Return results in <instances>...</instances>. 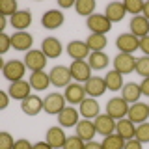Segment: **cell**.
Instances as JSON below:
<instances>
[{
    "instance_id": "cell-1",
    "label": "cell",
    "mask_w": 149,
    "mask_h": 149,
    "mask_svg": "<svg viewBox=\"0 0 149 149\" xmlns=\"http://www.w3.org/2000/svg\"><path fill=\"white\" fill-rule=\"evenodd\" d=\"M26 65L24 62H21V60H9V62H4L2 63V74L6 80L11 82H17V80H22L26 74Z\"/></svg>"
},
{
    "instance_id": "cell-2",
    "label": "cell",
    "mask_w": 149,
    "mask_h": 149,
    "mask_svg": "<svg viewBox=\"0 0 149 149\" xmlns=\"http://www.w3.org/2000/svg\"><path fill=\"white\" fill-rule=\"evenodd\" d=\"M22 62H24L26 69L30 73H36V71H45V65H47V62H49V58L43 54L41 49H32V50H28V52L24 54Z\"/></svg>"
},
{
    "instance_id": "cell-3",
    "label": "cell",
    "mask_w": 149,
    "mask_h": 149,
    "mask_svg": "<svg viewBox=\"0 0 149 149\" xmlns=\"http://www.w3.org/2000/svg\"><path fill=\"white\" fill-rule=\"evenodd\" d=\"M65 106H67V101H65L63 93L52 91L43 99V110H45V114H49V116H58Z\"/></svg>"
},
{
    "instance_id": "cell-4",
    "label": "cell",
    "mask_w": 149,
    "mask_h": 149,
    "mask_svg": "<svg viewBox=\"0 0 149 149\" xmlns=\"http://www.w3.org/2000/svg\"><path fill=\"white\" fill-rule=\"evenodd\" d=\"M49 77H50V84L54 88H67L73 80L71 69L67 65H54L49 71Z\"/></svg>"
},
{
    "instance_id": "cell-5",
    "label": "cell",
    "mask_w": 149,
    "mask_h": 149,
    "mask_svg": "<svg viewBox=\"0 0 149 149\" xmlns=\"http://www.w3.org/2000/svg\"><path fill=\"white\" fill-rule=\"evenodd\" d=\"M86 26L88 30H91V34H101V36H106L112 30V22L106 19L104 13H93L91 17H88Z\"/></svg>"
},
{
    "instance_id": "cell-6",
    "label": "cell",
    "mask_w": 149,
    "mask_h": 149,
    "mask_svg": "<svg viewBox=\"0 0 149 149\" xmlns=\"http://www.w3.org/2000/svg\"><path fill=\"white\" fill-rule=\"evenodd\" d=\"M129 108H130V104L123 97H112V99L106 102V114H108L110 118H114L116 121L127 118Z\"/></svg>"
},
{
    "instance_id": "cell-7",
    "label": "cell",
    "mask_w": 149,
    "mask_h": 149,
    "mask_svg": "<svg viewBox=\"0 0 149 149\" xmlns=\"http://www.w3.org/2000/svg\"><path fill=\"white\" fill-rule=\"evenodd\" d=\"M63 95H65V101H67V104H80V102L88 97L86 93V88H84V84L80 82H71L67 88L63 90Z\"/></svg>"
},
{
    "instance_id": "cell-8",
    "label": "cell",
    "mask_w": 149,
    "mask_h": 149,
    "mask_svg": "<svg viewBox=\"0 0 149 149\" xmlns=\"http://www.w3.org/2000/svg\"><path fill=\"white\" fill-rule=\"evenodd\" d=\"M136 60L134 54H125V52H119L118 56L114 58V69L121 74H129V73H134L136 71Z\"/></svg>"
},
{
    "instance_id": "cell-9",
    "label": "cell",
    "mask_w": 149,
    "mask_h": 149,
    "mask_svg": "<svg viewBox=\"0 0 149 149\" xmlns=\"http://www.w3.org/2000/svg\"><path fill=\"white\" fill-rule=\"evenodd\" d=\"M116 47H118L119 52L134 54L140 49V39L136 36H132L130 32H127V34H119L118 39H116Z\"/></svg>"
},
{
    "instance_id": "cell-10",
    "label": "cell",
    "mask_w": 149,
    "mask_h": 149,
    "mask_svg": "<svg viewBox=\"0 0 149 149\" xmlns=\"http://www.w3.org/2000/svg\"><path fill=\"white\" fill-rule=\"evenodd\" d=\"M69 69H71V74H73L74 82L86 84L91 78V71H93V69L90 67L88 60H78V62H73L71 65H69Z\"/></svg>"
},
{
    "instance_id": "cell-11",
    "label": "cell",
    "mask_w": 149,
    "mask_h": 149,
    "mask_svg": "<svg viewBox=\"0 0 149 149\" xmlns=\"http://www.w3.org/2000/svg\"><path fill=\"white\" fill-rule=\"evenodd\" d=\"M93 123H95V129H97V134H101L102 138L104 136H110V134H116V121L114 118H110L108 114H99L95 119H93Z\"/></svg>"
},
{
    "instance_id": "cell-12",
    "label": "cell",
    "mask_w": 149,
    "mask_h": 149,
    "mask_svg": "<svg viewBox=\"0 0 149 149\" xmlns=\"http://www.w3.org/2000/svg\"><path fill=\"white\" fill-rule=\"evenodd\" d=\"M58 121H60V127L69 129V127H77L78 121H80V112H78L74 106L67 104L65 108L58 114Z\"/></svg>"
},
{
    "instance_id": "cell-13",
    "label": "cell",
    "mask_w": 149,
    "mask_h": 149,
    "mask_svg": "<svg viewBox=\"0 0 149 149\" xmlns=\"http://www.w3.org/2000/svg\"><path fill=\"white\" fill-rule=\"evenodd\" d=\"M65 21V15L62 9H49V11L43 13V17H41V24L43 28L47 30H56V28H60L63 24Z\"/></svg>"
},
{
    "instance_id": "cell-14",
    "label": "cell",
    "mask_w": 149,
    "mask_h": 149,
    "mask_svg": "<svg viewBox=\"0 0 149 149\" xmlns=\"http://www.w3.org/2000/svg\"><path fill=\"white\" fill-rule=\"evenodd\" d=\"M32 86H30V82L28 80H17V82H11L9 84V88H8V93H9V97L11 99H15V101H24L26 97H30L32 95Z\"/></svg>"
},
{
    "instance_id": "cell-15",
    "label": "cell",
    "mask_w": 149,
    "mask_h": 149,
    "mask_svg": "<svg viewBox=\"0 0 149 149\" xmlns=\"http://www.w3.org/2000/svg\"><path fill=\"white\" fill-rule=\"evenodd\" d=\"M41 50H43V54L47 56L49 60H54V58H60L63 52V47H62V41L58 39V37H45L43 43H41Z\"/></svg>"
},
{
    "instance_id": "cell-16",
    "label": "cell",
    "mask_w": 149,
    "mask_h": 149,
    "mask_svg": "<svg viewBox=\"0 0 149 149\" xmlns=\"http://www.w3.org/2000/svg\"><path fill=\"white\" fill-rule=\"evenodd\" d=\"M67 54L73 62H78V60H86L88 56L91 54V50L88 49L86 41H80V39H73L71 43L67 45Z\"/></svg>"
},
{
    "instance_id": "cell-17",
    "label": "cell",
    "mask_w": 149,
    "mask_h": 149,
    "mask_svg": "<svg viewBox=\"0 0 149 149\" xmlns=\"http://www.w3.org/2000/svg\"><path fill=\"white\" fill-rule=\"evenodd\" d=\"M127 118L132 121L134 125L146 123L149 119V104H146V102H134V104H130Z\"/></svg>"
},
{
    "instance_id": "cell-18",
    "label": "cell",
    "mask_w": 149,
    "mask_h": 149,
    "mask_svg": "<svg viewBox=\"0 0 149 149\" xmlns=\"http://www.w3.org/2000/svg\"><path fill=\"white\" fill-rule=\"evenodd\" d=\"M78 112L84 119H95L101 114V104L93 97H86L80 104H78Z\"/></svg>"
},
{
    "instance_id": "cell-19",
    "label": "cell",
    "mask_w": 149,
    "mask_h": 149,
    "mask_svg": "<svg viewBox=\"0 0 149 149\" xmlns=\"http://www.w3.org/2000/svg\"><path fill=\"white\" fill-rule=\"evenodd\" d=\"M21 110H22V114L34 118V116H37L43 110V99H41L39 95H34V93H32L30 97H26L24 101H21Z\"/></svg>"
},
{
    "instance_id": "cell-20",
    "label": "cell",
    "mask_w": 149,
    "mask_h": 149,
    "mask_svg": "<svg viewBox=\"0 0 149 149\" xmlns=\"http://www.w3.org/2000/svg\"><path fill=\"white\" fill-rule=\"evenodd\" d=\"M67 136H65L63 132V127H60V125H56V127H50L47 130V136H45V142L49 143L52 149H62Z\"/></svg>"
},
{
    "instance_id": "cell-21",
    "label": "cell",
    "mask_w": 149,
    "mask_h": 149,
    "mask_svg": "<svg viewBox=\"0 0 149 149\" xmlns=\"http://www.w3.org/2000/svg\"><path fill=\"white\" fill-rule=\"evenodd\" d=\"M9 24L17 32H26V28L32 24V11H28V9H19L13 17H9Z\"/></svg>"
},
{
    "instance_id": "cell-22",
    "label": "cell",
    "mask_w": 149,
    "mask_h": 149,
    "mask_svg": "<svg viewBox=\"0 0 149 149\" xmlns=\"http://www.w3.org/2000/svg\"><path fill=\"white\" fill-rule=\"evenodd\" d=\"M74 132H77V136L82 138L84 142H91V140L97 136V129H95L93 119H80L78 125L74 127Z\"/></svg>"
},
{
    "instance_id": "cell-23",
    "label": "cell",
    "mask_w": 149,
    "mask_h": 149,
    "mask_svg": "<svg viewBox=\"0 0 149 149\" xmlns=\"http://www.w3.org/2000/svg\"><path fill=\"white\" fill-rule=\"evenodd\" d=\"M32 45H34V37L28 32H15L11 36V47L15 50H21V52H28L32 50Z\"/></svg>"
},
{
    "instance_id": "cell-24",
    "label": "cell",
    "mask_w": 149,
    "mask_h": 149,
    "mask_svg": "<svg viewBox=\"0 0 149 149\" xmlns=\"http://www.w3.org/2000/svg\"><path fill=\"white\" fill-rule=\"evenodd\" d=\"M129 30L132 36H136L138 39L149 36V21L143 15H138V17H132L129 22Z\"/></svg>"
},
{
    "instance_id": "cell-25",
    "label": "cell",
    "mask_w": 149,
    "mask_h": 149,
    "mask_svg": "<svg viewBox=\"0 0 149 149\" xmlns=\"http://www.w3.org/2000/svg\"><path fill=\"white\" fill-rule=\"evenodd\" d=\"M104 15L112 24H114V22L123 21L125 15H127V9H125L123 2H110L108 6H106V9H104Z\"/></svg>"
},
{
    "instance_id": "cell-26",
    "label": "cell",
    "mask_w": 149,
    "mask_h": 149,
    "mask_svg": "<svg viewBox=\"0 0 149 149\" xmlns=\"http://www.w3.org/2000/svg\"><path fill=\"white\" fill-rule=\"evenodd\" d=\"M84 88H86V93H88L90 97H93V99L104 95V91H106L104 78H101V77H91L90 80L84 84Z\"/></svg>"
},
{
    "instance_id": "cell-27",
    "label": "cell",
    "mask_w": 149,
    "mask_h": 149,
    "mask_svg": "<svg viewBox=\"0 0 149 149\" xmlns=\"http://www.w3.org/2000/svg\"><path fill=\"white\" fill-rule=\"evenodd\" d=\"M142 88L136 82H127L121 90V97L129 102V104H134V102H140V97H142Z\"/></svg>"
},
{
    "instance_id": "cell-28",
    "label": "cell",
    "mask_w": 149,
    "mask_h": 149,
    "mask_svg": "<svg viewBox=\"0 0 149 149\" xmlns=\"http://www.w3.org/2000/svg\"><path fill=\"white\" fill-rule=\"evenodd\" d=\"M30 86H32V90H36V91H45L49 86H52L50 84V77H49V73H45V71H36V73H30Z\"/></svg>"
},
{
    "instance_id": "cell-29",
    "label": "cell",
    "mask_w": 149,
    "mask_h": 149,
    "mask_svg": "<svg viewBox=\"0 0 149 149\" xmlns=\"http://www.w3.org/2000/svg\"><path fill=\"white\" fill-rule=\"evenodd\" d=\"M116 134H119L125 142H127V140H132L136 136V125H134L129 118L119 119L118 123H116Z\"/></svg>"
},
{
    "instance_id": "cell-30",
    "label": "cell",
    "mask_w": 149,
    "mask_h": 149,
    "mask_svg": "<svg viewBox=\"0 0 149 149\" xmlns=\"http://www.w3.org/2000/svg\"><path fill=\"white\" fill-rule=\"evenodd\" d=\"M104 84H106V90L108 91H119L123 90L125 82H123V74L118 73L116 69H112L104 74Z\"/></svg>"
},
{
    "instance_id": "cell-31",
    "label": "cell",
    "mask_w": 149,
    "mask_h": 149,
    "mask_svg": "<svg viewBox=\"0 0 149 149\" xmlns=\"http://www.w3.org/2000/svg\"><path fill=\"white\" fill-rule=\"evenodd\" d=\"M88 63L93 71H102V69L108 67L110 63V58L106 56V52H91L88 56Z\"/></svg>"
},
{
    "instance_id": "cell-32",
    "label": "cell",
    "mask_w": 149,
    "mask_h": 149,
    "mask_svg": "<svg viewBox=\"0 0 149 149\" xmlns=\"http://www.w3.org/2000/svg\"><path fill=\"white\" fill-rule=\"evenodd\" d=\"M86 45L91 52H104V47L108 45V39H106V36H101V34H90L86 39Z\"/></svg>"
},
{
    "instance_id": "cell-33",
    "label": "cell",
    "mask_w": 149,
    "mask_h": 149,
    "mask_svg": "<svg viewBox=\"0 0 149 149\" xmlns=\"http://www.w3.org/2000/svg\"><path fill=\"white\" fill-rule=\"evenodd\" d=\"M95 0H77V4H74V9H77L78 15L82 17H91L93 13H95Z\"/></svg>"
},
{
    "instance_id": "cell-34",
    "label": "cell",
    "mask_w": 149,
    "mask_h": 149,
    "mask_svg": "<svg viewBox=\"0 0 149 149\" xmlns=\"http://www.w3.org/2000/svg\"><path fill=\"white\" fill-rule=\"evenodd\" d=\"M102 149H123L125 147V140L119 136V134H110V136H104L101 142Z\"/></svg>"
},
{
    "instance_id": "cell-35",
    "label": "cell",
    "mask_w": 149,
    "mask_h": 149,
    "mask_svg": "<svg viewBox=\"0 0 149 149\" xmlns=\"http://www.w3.org/2000/svg\"><path fill=\"white\" fill-rule=\"evenodd\" d=\"M123 6H125V9H127V15L138 17V15H142V13H143L146 2H142V0H125Z\"/></svg>"
},
{
    "instance_id": "cell-36",
    "label": "cell",
    "mask_w": 149,
    "mask_h": 149,
    "mask_svg": "<svg viewBox=\"0 0 149 149\" xmlns=\"http://www.w3.org/2000/svg\"><path fill=\"white\" fill-rule=\"evenodd\" d=\"M19 11V6L15 0H2L0 2V15L4 17H13Z\"/></svg>"
},
{
    "instance_id": "cell-37",
    "label": "cell",
    "mask_w": 149,
    "mask_h": 149,
    "mask_svg": "<svg viewBox=\"0 0 149 149\" xmlns=\"http://www.w3.org/2000/svg\"><path fill=\"white\" fill-rule=\"evenodd\" d=\"M136 73L142 78L149 77V56H140L136 60Z\"/></svg>"
},
{
    "instance_id": "cell-38",
    "label": "cell",
    "mask_w": 149,
    "mask_h": 149,
    "mask_svg": "<svg viewBox=\"0 0 149 149\" xmlns=\"http://www.w3.org/2000/svg\"><path fill=\"white\" fill-rule=\"evenodd\" d=\"M134 138L142 143H149V121L136 125V136Z\"/></svg>"
},
{
    "instance_id": "cell-39",
    "label": "cell",
    "mask_w": 149,
    "mask_h": 149,
    "mask_svg": "<svg viewBox=\"0 0 149 149\" xmlns=\"http://www.w3.org/2000/svg\"><path fill=\"white\" fill-rule=\"evenodd\" d=\"M84 147H86V142L74 134V136H67V140H65L62 149H84Z\"/></svg>"
},
{
    "instance_id": "cell-40",
    "label": "cell",
    "mask_w": 149,
    "mask_h": 149,
    "mask_svg": "<svg viewBox=\"0 0 149 149\" xmlns=\"http://www.w3.org/2000/svg\"><path fill=\"white\" fill-rule=\"evenodd\" d=\"M11 47V36H8L6 32H0V54H6Z\"/></svg>"
},
{
    "instance_id": "cell-41",
    "label": "cell",
    "mask_w": 149,
    "mask_h": 149,
    "mask_svg": "<svg viewBox=\"0 0 149 149\" xmlns=\"http://www.w3.org/2000/svg\"><path fill=\"white\" fill-rule=\"evenodd\" d=\"M15 140L11 138L9 132H0V149H13Z\"/></svg>"
},
{
    "instance_id": "cell-42",
    "label": "cell",
    "mask_w": 149,
    "mask_h": 149,
    "mask_svg": "<svg viewBox=\"0 0 149 149\" xmlns=\"http://www.w3.org/2000/svg\"><path fill=\"white\" fill-rule=\"evenodd\" d=\"M13 149H34V143H30L26 138H21V140H15Z\"/></svg>"
},
{
    "instance_id": "cell-43",
    "label": "cell",
    "mask_w": 149,
    "mask_h": 149,
    "mask_svg": "<svg viewBox=\"0 0 149 149\" xmlns=\"http://www.w3.org/2000/svg\"><path fill=\"white\" fill-rule=\"evenodd\" d=\"M123 149H143V143L138 142L136 138H132V140H127V142H125Z\"/></svg>"
},
{
    "instance_id": "cell-44",
    "label": "cell",
    "mask_w": 149,
    "mask_h": 149,
    "mask_svg": "<svg viewBox=\"0 0 149 149\" xmlns=\"http://www.w3.org/2000/svg\"><path fill=\"white\" fill-rule=\"evenodd\" d=\"M140 50L143 52V56H149V36L140 39Z\"/></svg>"
},
{
    "instance_id": "cell-45",
    "label": "cell",
    "mask_w": 149,
    "mask_h": 149,
    "mask_svg": "<svg viewBox=\"0 0 149 149\" xmlns=\"http://www.w3.org/2000/svg\"><path fill=\"white\" fill-rule=\"evenodd\" d=\"M0 99H2V101H0V108H8V104H9V99H11V97H9V93H8V90H4L2 93H0Z\"/></svg>"
},
{
    "instance_id": "cell-46",
    "label": "cell",
    "mask_w": 149,
    "mask_h": 149,
    "mask_svg": "<svg viewBox=\"0 0 149 149\" xmlns=\"http://www.w3.org/2000/svg\"><path fill=\"white\" fill-rule=\"evenodd\" d=\"M74 0H58V6H60V9H69V8H73L74 6Z\"/></svg>"
},
{
    "instance_id": "cell-47",
    "label": "cell",
    "mask_w": 149,
    "mask_h": 149,
    "mask_svg": "<svg viewBox=\"0 0 149 149\" xmlns=\"http://www.w3.org/2000/svg\"><path fill=\"white\" fill-rule=\"evenodd\" d=\"M140 88H142V93H143V95L149 97V77L143 78V80L140 82Z\"/></svg>"
},
{
    "instance_id": "cell-48",
    "label": "cell",
    "mask_w": 149,
    "mask_h": 149,
    "mask_svg": "<svg viewBox=\"0 0 149 149\" xmlns=\"http://www.w3.org/2000/svg\"><path fill=\"white\" fill-rule=\"evenodd\" d=\"M84 149H102V146L99 142H95V140H91V142H86V147Z\"/></svg>"
},
{
    "instance_id": "cell-49",
    "label": "cell",
    "mask_w": 149,
    "mask_h": 149,
    "mask_svg": "<svg viewBox=\"0 0 149 149\" xmlns=\"http://www.w3.org/2000/svg\"><path fill=\"white\" fill-rule=\"evenodd\" d=\"M34 149H52V147L47 142H37V143H34Z\"/></svg>"
},
{
    "instance_id": "cell-50",
    "label": "cell",
    "mask_w": 149,
    "mask_h": 149,
    "mask_svg": "<svg viewBox=\"0 0 149 149\" xmlns=\"http://www.w3.org/2000/svg\"><path fill=\"white\" fill-rule=\"evenodd\" d=\"M6 26H8V17H4V15H0V30H6Z\"/></svg>"
},
{
    "instance_id": "cell-51",
    "label": "cell",
    "mask_w": 149,
    "mask_h": 149,
    "mask_svg": "<svg viewBox=\"0 0 149 149\" xmlns=\"http://www.w3.org/2000/svg\"><path fill=\"white\" fill-rule=\"evenodd\" d=\"M142 15L149 21V2H146V8H143V13H142Z\"/></svg>"
}]
</instances>
